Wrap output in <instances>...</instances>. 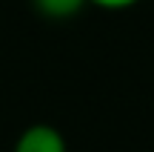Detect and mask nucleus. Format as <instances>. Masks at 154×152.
I'll return each mask as SVG.
<instances>
[{
    "label": "nucleus",
    "mask_w": 154,
    "mask_h": 152,
    "mask_svg": "<svg viewBox=\"0 0 154 152\" xmlns=\"http://www.w3.org/2000/svg\"><path fill=\"white\" fill-rule=\"evenodd\" d=\"M11 152H69L66 138L51 124H32L17 135Z\"/></svg>",
    "instance_id": "1"
},
{
    "label": "nucleus",
    "mask_w": 154,
    "mask_h": 152,
    "mask_svg": "<svg viewBox=\"0 0 154 152\" xmlns=\"http://www.w3.org/2000/svg\"><path fill=\"white\" fill-rule=\"evenodd\" d=\"M86 3L88 0H32L34 11L49 17V20H69V17H74Z\"/></svg>",
    "instance_id": "2"
},
{
    "label": "nucleus",
    "mask_w": 154,
    "mask_h": 152,
    "mask_svg": "<svg viewBox=\"0 0 154 152\" xmlns=\"http://www.w3.org/2000/svg\"><path fill=\"white\" fill-rule=\"evenodd\" d=\"M91 6H100V9H111V11H117V9H128V6H134V3H140V0H88Z\"/></svg>",
    "instance_id": "3"
}]
</instances>
